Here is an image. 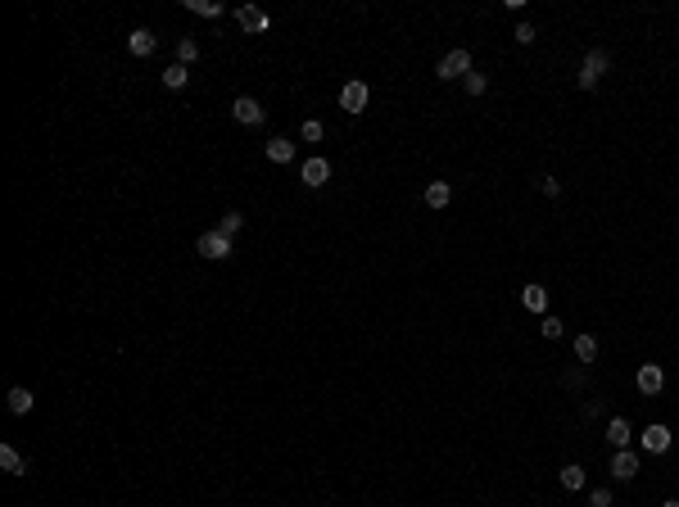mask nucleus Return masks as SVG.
Wrapping results in <instances>:
<instances>
[{
  "label": "nucleus",
  "instance_id": "f257e3e1",
  "mask_svg": "<svg viewBox=\"0 0 679 507\" xmlns=\"http://www.w3.org/2000/svg\"><path fill=\"white\" fill-rule=\"evenodd\" d=\"M607 68H611L607 50H589V55H584V68H579V86H584V91H589V86H598Z\"/></svg>",
  "mask_w": 679,
  "mask_h": 507
},
{
  "label": "nucleus",
  "instance_id": "f03ea898",
  "mask_svg": "<svg viewBox=\"0 0 679 507\" xmlns=\"http://www.w3.org/2000/svg\"><path fill=\"white\" fill-rule=\"evenodd\" d=\"M367 100H372L367 82H344V91H340V109H344V114H363Z\"/></svg>",
  "mask_w": 679,
  "mask_h": 507
},
{
  "label": "nucleus",
  "instance_id": "7ed1b4c3",
  "mask_svg": "<svg viewBox=\"0 0 679 507\" xmlns=\"http://www.w3.org/2000/svg\"><path fill=\"white\" fill-rule=\"evenodd\" d=\"M195 250H200L204 258H231V236H222V231H204L200 240H195Z\"/></svg>",
  "mask_w": 679,
  "mask_h": 507
},
{
  "label": "nucleus",
  "instance_id": "20e7f679",
  "mask_svg": "<svg viewBox=\"0 0 679 507\" xmlns=\"http://www.w3.org/2000/svg\"><path fill=\"white\" fill-rule=\"evenodd\" d=\"M466 73H471V55H466V50H449V55L439 59V78H444V82L466 78Z\"/></svg>",
  "mask_w": 679,
  "mask_h": 507
},
{
  "label": "nucleus",
  "instance_id": "39448f33",
  "mask_svg": "<svg viewBox=\"0 0 679 507\" xmlns=\"http://www.w3.org/2000/svg\"><path fill=\"white\" fill-rule=\"evenodd\" d=\"M231 118H236L240 127H258V122H263V105L250 100V95H240V100L231 105Z\"/></svg>",
  "mask_w": 679,
  "mask_h": 507
},
{
  "label": "nucleus",
  "instance_id": "423d86ee",
  "mask_svg": "<svg viewBox=\"0 0 679 507\" xmlns=\"http://www.w3.org/2000/svg\"><path fill=\"white\" fill-rule=\"evenodd\" d=\"M634 385H638V394H657L665 385V372L657 363H643V367H638V376H634Z\"/></svg>",
  "mask_w": 679,
  "mask_h": 507
},
{
  "label": "nucleus",
  "instance_id": "0eeeda50",
  "mask_svg": "<svg viewBox=\"0 0 679 507\" xmlns=\"http://www.w3.org/2000/svg\"><path fill=\"white\" fill-rule=\"evenodd\" d=\"M299 177H304V186L317 191V186H326V181H331V164H326V159H308V164L299 168Z\"/></svg>",
  "mask_w": 679,
  "mask_h": 507
},
{
  "label": "nucleus",
  "instance_id": "6e6552de",
  "mask_svg": "<svg viewBox=\"0 0 679 507\" xmlns=\"http://www.w3.org/2000/svg\"><path fill=\"white\" fill-rule=\"evenodd\" d=\"M154 46H159V36H154L150 28H136V32L127 36V50H132L136 59H145V55H154Z\"/></svg>",
  "mask_w": 679,
  "mask_h": 507
},
{
  "label": "nucleus",
  "instance_id": "1a4fd4ad",
  "mask_svg": "<svg viewBox=\"0 0 679 507\" xmlns=\"http://www.w3.org/2000/svg\"><path fill=\"white\" fill-rule=\"evenodd\" d=\"M611 476H616V480H634V476H638V457L629 453V449H621V453L611 457Z\"/></svg>",
  "mask_w": 679,
  "mask_h": 507
},
{
  "label": "nucleus",
  "instance_id": "9d476101",
  "mask_svg": "<svg viewBox=\"0 0 679 507\" xmlns=\"http://www.w3.org/2000/svg\"><path fill=\"white\" fill-rule=\"evenodd\" d=\"M236 23L245 32H267V14H263V9H254V5H240L236 9Z\"/></svg>",
  "mask_w": 679,
  "mask_h": 507
},
{
  "label": "nucleus",
  "instance_id": "9b49d317",
  "mask_svg": "<svg viewBox=\"0 0 679 507\" xmlns=\"http://www.w3.org/2000/svg\"><path fill=\"white\" fill-rule=\"evenodd\" d=\"M5 399H9V412H14V417H28V412H32V403H36L28 385H14V390L5 394Z\"/></svg>",
  "mask_w": 679,
  "mask_h": 507
},
{
  "label": "nucleus",
  "instance_id": "f8f14e48",
  "mask_svg": "<svg viewBox=\"0 0 679 507\" xmlns=\"http://www.w3.org/2000/svg\"><path fill=\"white\" fill-rule=\"evenodd\" d=\"M643 449L648 453H670V430H665V426H648L643 430Z\"/></svg>",
  "mask_w": 679,
  "mask_h": 507
},
{
  "label": "nucleus",
  "instance_id": "ddd939ff",
  "mask_svg": "<svg viewBox=\"0 0 679 507\" xmlns=\"http://www.w3.org/2000/svg\"><path fill=\"white\" fill-rule=\"evenodd\" d=\"M263 150H267V159H272V164H290V159H294V145L286 141V136H272V141L263 145Z\"/></svg>",
  "mask_w": 679,
  "mask_h": 507
},
{
  "label": "nucleus",
  "instance_id": "4468645a",
  "mask_svg": "<svg viewBox=\"0 0 679 507\" xmlns=\"http://www.w3.org/2000/svg\"><path fill=\"white\" fill-rule=\"evenodd\" d=\"M0 471L5 476H28V462L18 457V449H9V444L0 449Z\"/></svg>",
  "mask_w": 679,
  "mask_h": 507
},
{
  "label": "nucleus",
  "instance_id": "2eb2a0df",
  "mask_svg": "<svg viewBox=\"0 0 679 507\" xmlns=\"http://www.w3.org/2000/svg\"><path fill=\"white\" fill-rule=\"evenodd\" d=\"M449 200H453V186H449V181H430V186H426V204H430V208H449Z\"/></svg>",
  "mask_w": 679,
  "mask_h": 507
},
{
  "label": "nucleus",
  "instance_id": "dca6fc26",
  "mask_svg": "<svg viewBox=\"0 0 679 507\" xmlns=\"http://www.w3.org/2000/svg\"><path fill=\"white\" fill-rule=\"evenodd\" d=\"M607 439L616 444V449H625V444L634 439V430H629V422H625V417H616V422H607Z\"/></svg>",
  "mask_w": 679,
  "mask_h": 507
},
{
  "label": "nucleus",
  "instance_id": "f3484780",
  "mask_svg": "<svg viewBox=\"0 0 679 507\" xmlns=\"http://www.w3.org/2000/svg\"><path fill=\"white\" fill-rule=\"evenodd\" d=\"M521 304L530 308V313H543V308H548V290H543V286H525L521 290Z\"/></svg>",
  "mask_w": 679,
  "mask_h": 507
},
{
  "label": "nucleus",
  "instance_id": "a211bd4d",
  "mask_svg": "<svg viewBox=\"0 0 679 507\" xmlns=\"http://www.w3.org/2000/svg\"><path fill=\"white\" fill-rule=\"evenodd\" d=\"M186 78H191V68H186V64L164 68V86H168V91H181V86H186Z\"/></svg>",
  "mask_w": 679,
  "mask_h": 507
},
{
  "label": "nucleus",
  "instance_id": "6ab92c4d",
  "mask_svg": "<svg viewBox=\"0 0 679 507\" xmlns=\"http://www.w3.org/2000/svg\"><path fill=\"white\" fill-rule=\"evenodd\" d=\"M240 227H245V213H236V208H231V213H222V222H218V231H222V236H231V240L240 236Z\"/></svg>",
  "mask_w": 679,
  "mask_h": 507
},
{
  "label": "nucleus",
  "instance_id": "aec40b11",
  "mask_svg": "<svg viewBox=\"0 0 679 507\" xmlns=\"http://www.w3.org/2000/svg\"><path fill=\"white\" fill-rule=\"evenodd\" d=\"M575 358H579V363H594V358H598V340L594 336H575Z\"/></svg>",
  "mask_w": 679,
  "mask_h": 507
},
{
  "label": "nucleus",
  "instance_id": "412c9836",
  "mask_svg": "<svg viewBox=\"0 0 679 507\" xmlns=\"http://www.w3.org/2000/svg\"><path fill=\"white\" fill-rule=\"evenodd\" d=\"M557 480H562V485L571 489V493H575V489H584V471H579L575 462H571V466H562V476H557Z\"/></svg>",
  "mask_w": 679,
  "mask_h": 507
},
{
  "label": "nucleus",
  "instance_id": "4be33fe9",
  "mask_svg": "<svg viewBox=\"0 0 679 507\" xmlns=\"http://www.w3.org/2000/svg\"><path fill=\"white\" fill-rule=\"evenodd\" d=\"M177 59H181V64H195V59H200V46H195L191 36H181V41H177Z\"/></svg>",
  "mask_w": 679,
  "mask_h": 507
},
{
  "label": "nucleus",
  "instance_id": "5701e85b",
  "mask_svg": "<svg viewBox=\"0 0 679 507\" xmlns=\"http://www.w3.org/2000/svg\"><path fill=\"white\" fill-rule=\"evenodd\" d=\"M191 14H200V18H218V14H222V5H213V0H191Z\"/></svg>",
  "mask_w": 679,
  "mask_h": 507
},
{
  "label": "nucleus",
  "instance_id": "b1692460",
  "mask_svg": "<svg viewBox=\"0 0 679 507\" xmlns=\"http://www.w3.org/2000/svg\"><path fill=\"white\" fill-rule=\"evenodd\" d=\"M299 136H304V141H322V136H326V127H322V118H308L304 127H299Z\"/></svg>",
  "mask_w": 679,
  "mask_h": 507
},
{
  "label": "nucleus",
  "instance_id": "393cba45",
  "mask_svg": "<svg viewBox=\"0 0 679 507\" xmlns=\"http://www.w3.org/2000/svg\"><path fill=\"white\" fill-rule=\"evenodd\" d=\"M462 86H466V95H485V86H489V82L480 78V73H466V78H462Z\"/></svg>",
  "mask_w": 679,
  "mask_h": 507
},
{
  "label": "nucleus",
  "instance_id": "a878e982",
  "mask_svg": "<svg viewBox=\"0 0 679 507\" xmlns=\"http://www.w3.org/2000/svg\"><path fill=\"white\" fill-rule=\"evenodd\" d=\"M562 331H566L562 317H543V336H548V340H562Z\"/></svg>",
  "mask_w": 679,
  "mask_h": 507
},
{
  "label": "nucleus",
  "instance_id": "bb28decb",
  "mask_svg": "<svg viewBox=\"0 0 679 507\" xmlns=\"http://www.w3.org/2000/svg\"><path fill=\"white\" fill-rule=\"evenodd\" d=\"M516 41H521V46H535V28H530V23H516Z\"/></svg>",
  "mask_w": 679,
  "mask_h": 507
},
{
  "label": "nucleus",
  "instance_id": "cd10ccee",
  "mask_svg": "<svg viewBox=\"0 0 679 507\" xmlns=\"http://www.w3.org/2000/svg\"><path fill=\"white\" fill-rule=\"evenodd\" d=\"M589 507H611V493L607 489H594V493H589Z\"/></svg>",
  "mask_w": 679,
  "mask_h": 507
},
{
  "label": "nucleus",
  "instance_id": "c85d7f7f",
  "mask_svg": "<svg viewBox=\"0 0 679 507\" xmlns=\"http://www.w3.org/2000/svg\"><path fill=\"white\" fill-rule=\"evenodd\" d=\"M539 186H543V195H557V191H562V181H557V177H543Z\"/></svg>",
  "mask_w": 679,
  "mask_h": 507
},
{
  "label": "nucleus",
  "instance_id": "c756f323",
  "mask_svg": "<svg viewBox=\"0 0 679 507\" xmlns=\"http://www.w3.org/2000/svg\"><path fill=\"white\" fill-rule=\"evenodd\" d=\"M661 507H679V498H665V503H661Z\"/></svg>",
  "mask_w": 679,
  "mask_h": 507
}]
</instances>
